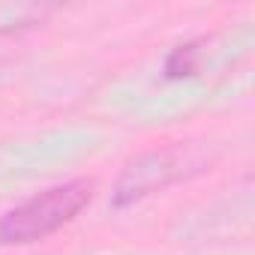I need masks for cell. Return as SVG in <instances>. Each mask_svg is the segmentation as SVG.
Wrapping results in <instances>:
<instances>
[{"mask_svg":"<svg viewBox=\"0 0 255 255\" xmlns=\"http://www.w3.org/2000/svg\"><path fill=\"white\" fill-rule=\"evenodd\" d=\"M90 198H93L90 180H66L48 186L0 216V243L24 246V243L45 240L48 234L72 222L90 204Z\"/></svg>","mask_w":255,"mask_h":255,"instance_id":"obj_1","label":"cell"},{"mask_svg":"<svg viewBox=\"0 0 255 255\" xmlns=\"http://www.w3.org/2000/svg\"><path fill=\"white\" fill-rule=\"evenodd\" d=\"M198 69V51H195V45H180L171 57H168V63H165V72L171 75V78H177V75H192Z\"/></svg>","mask_w":255,"mask_h":255,"instance_id":"obj_3","label":"cell"},{"mask_svg":"<svg viewBox=\"0 0 255 255\" xmlns=\"http://www.w3.org/2000/svg\"><path fill=\"white\" fill-rule=\"evenodd\" d=\"M207 162H210V153L198 144H171V147L147 150L123 168V174L114 186V204L117 207L135 204L177 180H186V177L204 171Z\"/></svg>","mask_w":255,"mask_h":255,"instance_id":"obj_2","label":"cell"}]
</instances>
